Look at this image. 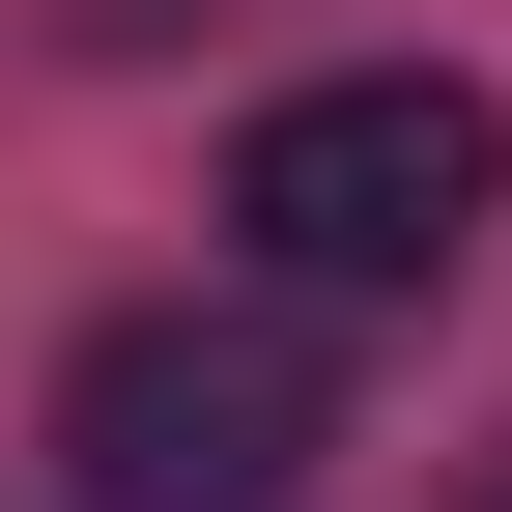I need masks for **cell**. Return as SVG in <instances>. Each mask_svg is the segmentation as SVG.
Segmentation results:
<instances>
[{"mask_svg":"<svg viewBox=\"0 0 512 512\" xmlns=\"http://www.w3.org/2000/svg\"><path fill=\"white\" fill-rule=\"evenodd\" d=\"M313 456H342V370H313L285 285L86 313V370H57V484H86V512H285Z\"/></svg>","mask_w":512,"mask_h":512,"instance_id":"obj_1","label":"cell"},{"mask_svg":"<svg viewBox=\"0 0 512 512\" xmlns=\"http://www.w3.org/2000/svg\"><path fill=\"white\" fill-rule=\"evenodd\" d=\"M512 200V114L456 86V57H342V86H285L228 143V228H256V285H456Z\"/></svg>","mask_w":512,"mask_h":512,"instance_id":"obj_2","label":"cell"}]
</instances>
